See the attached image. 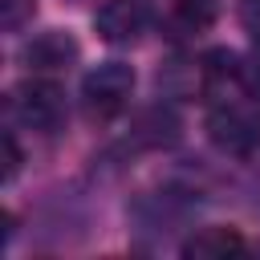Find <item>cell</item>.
I'll use <instances>...</instances> for the list:
<instances>
[{"label": "cell", "mask_w": 260, "mask_h": 260, "mask_svg": "<svg viewBox=\"0 0 260 260\" xmlns=\"http://www.w3.org/2000/svg\"><path fill=\"white\" fill-rule=\"evenodd\" d=\"M20 142H16V126L8 122V130H4V179L12 183L16 179V171H20Z\"/></svg>", "instance_id": "cell-10"}, {"label": "cell", "mask_w": 260, "mask_h": 260, "mask_svg": "<svg viewBox=\"0 0 260 260\" xmlns=\"http://www.w3.org/2000/svg\"><path fill=\"white\" fill-rule=\"evenodd\" d=\"M244 252V236L236 228H199L183 244V256H232Z\"/></svg>", "instance_id": "cell-8"}, {"label": "cell", "mask_w": 260, "mask_h": 260, "mask_svg": "<svg viewBox=\"0 0 260 260\" xmlns=\"http://www.w3.org/2000/svg\"><path fill=\"white\" fill-rule=\"evenodd\" d=\"M0 8H4V32H20L32 20L37 0H0Z\"/></svg>", "instance_id": "cell-9"}, {"label": "cell", "mask_w": 260, "mask_h": 260, "mask_svg": "<svg viewBox=\"0 0 260 260\" xmlns=\"http://www.w3.org/2000/svg\"><path fill=\"white\" fill-rule=\"evenodd\" d=\"M236 16H240V28L252 37V45H260V0H240Z\"/></svg>", "instance_id": "cell-11"}, {"label": "cell", "mask_w": 260, "mask_h": 260, "mask_svg": "<svg viewBox=\"0 0 260 260\" xmlns=\"http://www.w3.org/2000/svg\"><path fill=\"white\" fill-rule=\"evenodd\" d=\"M244 73H248V81L260 89V45H252V57L244 61Z\"/></svg>", "instance_id": "cell-12"}, {"label": "cell", "mask_w": 260, "mask_h": 260, "mask_svg": "<svg viewBox=\"0 0 260 260\" xmlns=\"http://www.w3.org/2000/svg\"><path fill=\"white\" fill-rule=\"evenodd\" d=\"M134 138L142 146H171V142H179V118H175V110L162 106V102L150 106V110H142Z\"/></svg>", "instance_id": "cell-7"}, {"label": "cell", "mask_w": 260, "mask_h": 260, "mask_svg": "<svg viewBox=\"0 0 260 260\" xmlns=\"http://www.w3.org/2000/svg\"><path fill=\"white\" fill-rule=\"evenodd\" d=\"M134 69L126 61H102L81 77V110L89 122H114L130 110L134 98Z\"/></svg>", "instance_id": "cell-3"}, {"label": "cell", "mask_w": 260, "mask_h": 260, "mask_svg": "<svg viewBox=\"0 0 260 260\" xmlns=\"http://www.w3.org/2000/svg\"><path fill=\"white\" fill-rule=\"evenodd\" d=\"M65 93L57 77L28 73L12 93H8V122L32 130V134H57L65 126Z\"/></svg>", "instance_id": "cell-2"}, {"label": "cell", "mask_w": 260, "mask_h": 260, "mask_svg": "<svg viewBox=\"0 0 260 260\" xmlns=\"http://www.w3.org/2000/svg\"><path fill=\"white\" fill-rule=\"evenodd\" d=\"M77 41L69 37V32H61V28H49V32H37V37H28L24 41V49H20V61H24V69L28 73H41V77H61V73H69L73 65H77Z\"/></svg>", "instance_id": "cell-5"}, {"label": "cell", "mask_w": 260, "mask_h": 260, "mask_svg": "<svg viewBox=\"0 0 260 260\" xmlns=\"http://www.w3.org/2000/svg\"><path fill=\"white\" fill-rule=\"evenodd\" d=\"M219 20V0H167L162 12V37L175 45L199 41L203 32H211Z\"/></svg>", "instance_id": "cell-6"}, {"label": "cell", "mask_w": 260, "mask_h": 260, "mask_svg": "<svg viewBox=\"0 0 260 260\" xmlns=\"http://www.w3.org/2000/svg\"><path fill=\"white\" fill-rule=\"evenodd\" d=\"M207 138L236 158H248L260 150V89L248 81V73L223 89H215L207 102Z\"/></svg>", "instance_id": "cell-1"}, {"label": "cell", "mask_w": 260, "mask_h": 260, "mask_svg": "<svg viewBox=\"0 0 260 260\" xmlns=\"http://www.w3.org/2000/svg\"><path fill=\"white\" fill-rule=\"evenodd\" d=\"M154 28V8L150 0H102L93 8V32L114 45V49H130L138 45L146 32Z\"/></svg>", "instance_id": "cell-4"}]
</instances>
